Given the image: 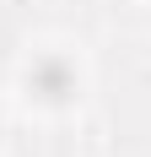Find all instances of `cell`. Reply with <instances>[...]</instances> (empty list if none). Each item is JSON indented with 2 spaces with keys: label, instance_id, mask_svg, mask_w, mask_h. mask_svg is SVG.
<instances>
[{
  "label": "cell",
  "instance_id": "1",
  "mask_svg": "<svg viewBox=\"0 0 151 157\" xmlns=\"http://www.w3.org/2000/svg\"><path fill=\"white\" fill-rule=\"evenodd\" d=\"M27 87H32L38 98H49V103H65V98L76 92V71L60 60V54H43V60H32Z\"/></svg>",
  "mask_w": 151,
  "mask_h": 157
}]
</instances>
